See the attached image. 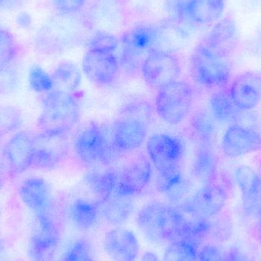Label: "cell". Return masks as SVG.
Wrapping results in <instances>:
<instances>
[{
	"label": "cell",
	"mask_w": 261,
	"mask_h": 261,
	"mask_svg": "<svg viewBox=\"0 0 261 261\" xmlns=\"http://www.w3.org/2000/svg\"><path fill=\"white\" fill-rule=\"evenodd\" d=\"M137 225L144 237L154 244L179 240L182 231L177 208L161 202H151L138 211Z\"/></svg>",
	"instance_id": "1"
},
{
	"label": "cell",
	"mask_w": 261,
	"mask_h": 261,
	"mask_svg": "<svg viewBox=\"0 0 261 261\" xmlns=\"http://www.w3.org/2000/svg\"><path fill=\"white\" fill-rule=\"evenodd\" d=\"M151 120V110L146 102L125 106L113 125L111 139L122 153L139 148L145 141Z\"/></svg>",
	"instance_id": "2"
},
{
	"label": "cell",
	"mask_w": 261,
	"mask_h": 261,
	"mask_svg": "<svg viewBox=\"0 0 261 261\" xmlns=\"http://www.w3.org/2000/svg\"><path fill=\"white\" fill-rule=\"evenodd\" d=\"M81 109L71 93L53 90L45 93L38 126L41 132L67 135L80 120Z\"/></svg>",
	"instance_id": "3"
},
{
	"label": "cell",
	"mask_w": 261,
	"mask_h": 261,
	"mask_svg": "<svg viewBox=\"0 0 261 261\" xmlns=\"http://www.w3.org/2000/svg\"><path fill=\"white\" fill-rule=\"evenodd\" d=\"M86 32L85 23L76 15L60 14L41 29L37 47L47 55L60 54L82 41Z\"/></svg>",
	"instance_id": "4"
},
{
	"label": "cell",
	"mask_w": 261,
	"mask_h": 261,
	"mask_svg": "<svg viewBox=\"0 0 261 261\" xmlns=\"http://www.w3.org/2000/svg\"><path fill=\"white\" fill-rule=\"evenodd\" d=\"M73 147L78 159L88 165H110L121 153L113 145L111 137L109 138L105 130L95 122L78 132Z\"/></svg>",
	"instance_id": "5"
},
{
	"label": "cell",
	"mask_w": 261,
	"mask_h": 261,
	"mask_svg": "<svg viewBox=\"0 0 261 261\" xmlns=\"http://www.w3.org/2000/svg\"><path fill=\"white\" fill-rule=\"evenodd\" d=\"M190 70L193 81L205 88H225L231 80L228 59L213 53L201 43L190 56Z\"/></svg>",
	"instance_id": "6"
},
{
	"label": "cell",
	"mask_w": 261,
	"mask_h": 261,
	"mask_svg": "<svg viewBox=\"0 0 261 261\" xmlns=\"http://www.w3.org/2000/svg\"><path fill=\"white\" fill-rule=\"evenodd\" d=\"M193 89L188 83L176 81L158 90L155 107L162 120L172 125L181 123L191 112Z\"/></svg>",
	"instance_id": "7"
},
{
	"label": "cell",
	"mask_w": 261,
	"mask_h": 261,
	"mask_svg": "<svg viewBox=\"0 0 261 261\" xmlns=\"http://www.w3.org/2000/svg\"><path fill=\"white\" fill-rule=\"evenodd\" d=\"M61 230L55 208L35 215L28 254L31 261H51L56 254Z\"/></svg>",
	"instance_id": "8"
},
{
	"label": "cell",
	"mask_w": 261,
	"mask_h": 261,
	"mask_svg": "<svg viewBox=\"0 0 261 261\" xmlns=\"http://www.w3.org/2000/svg\"><path fill=\"white\" fill-rule=\"evenodd\" d=\"M141 73L149 87L159 90L178 81L181 73L180 61L170 50L155 47L144 59Z\"/></svg>",
	"instance_id": "9"
},
{
	"label": "cell",
	"mask_w": 261,
	"mask_h": 261,
	"mask_svg": "<svg viewBox=\"0 0 261 261\" xmlns=\"http://www.w3.org/2000/svg\"><path fill=\"white\" fill-rule=\"evenodd\" d=\"M70 151L67 135L41 132L34 135L33 166L40 170H53L59 167Z\"/></svg>",
	"instance_id": "10"
},
{
	"label": "cell",
	"mask_w": 261,
	"mask_h": 261,
	"mask_svg": "<svg viewBox=\"0 0 261 261\" xmlns=\"http://www.w3.org/2000/svg\"><path fill=\"white\" fill-rule=\"evenodd\" d=\"M146 150L152 166L158 172L179 167L184 155L182 141L168 134H154L146 142Z\"/></svg>",
	"instance_id": "11"
},
{
	"label": "cell",
	"mask_w": 261,
	"mask_h": 261,
	"mask_svg": "<svg viewBox=\"0 0 261 261\" xmlns=\"http://www.w3.org/2000/svg\"><path fill=\"white\" fill-rule=\"evenodd\" d=\"M153 168L150 160L144 155H138L128 161L118 176L114 194L132 198L142 193L150 184Z\"/></svg>",
	"instance_id": "12"
},
{
	"label": "cell",
	"mask_w": 261,
	"mask_h": 261,
	"mask_svg": "<svg viewBox=\"0 0 261 261\" xmlns=\"http://www.w3.org/2000/svg\"><path fill=\"white\" fill-rule=\"evenodd\" d=\"M34 135L25 130H18L3 145V159L9 173L21 174L32 168Z\"/></svg>",
	"instance_id": "13"
},
{
	"label": "cell",
	"mask_w": 261,
	"mask_h": 261,
	"mask_svg": "<svg viewBox=\"0 0 261 261\" xmlns=\"http://www.w3.org/2000/svg\"><path fill=\"white\" fill-rule=\"evenodd\" d=\"M83 72L96 85L106 87L113 84L119 74V58L113 52L87 50L82 62Z\"/></svg>",
	"instance_id": "14"
},
{
	"label": "cell",
	"mask_w": 261,
	"mask_h": 261,
	"mask_svg": "<svg viewBox=\"0 0 261 261\" xmlns=\"http://www.w3.org/2000/svg\"><path fill=\"white\" fill-rule=\"evenodd\" d=\"M239 41L237 24L232 18L226 17L215 23L201 44L216 55L228 59L234 53Z\"/></svg>",
	"instance_id": "15"
},
{
	"label": "cell",
	"mask_w": 261,
	"mask_h": 261,
	"mask_svg": "<svg viewBox=\"0 0 261 261\" xmlns=\"http://www.w3.org/2000/svg\"><path fill=\"white\" fill-rule=\"evenodd\" d=\"M104 251L113 261H136L139 256L140 244L132 230L117 227L106 233Z\"/></svg>",
	"instance_id": "16"
},
{
	"label": "cell",
	"mask_w": 261,
	"mask_h": 261,
	"mask_svg": "<svg viewBox=\"0 0 261 261\" xmlns=\"http://www.w3.org/2000/svg\"><path fill=\"white\" fill-rule=\"evenodd\" d=\"M260 149V134L242 125H231L222 138V152L225 156L229 158L244 156Z\"/></svg>",
	"instance_id": "17"
},
{
	"label": "cell",
	"mask_w": 261,
	"mask_h": 261,
	"mask_svg": "<svg viewBox=\"0 0 261 261\" xmlns=\"http://www.w3.org/2000/svg\"><path fill=\"white\" fill-rule=\"evenodd\" d=\"M18 196L34 215L54 210L51 189L48 182L39 176L24 179L18 189Z\"/></svg>",
	"instance_id": "18"
},
{
	"label": "cell",
	"mask_w": 261,
	"mask_h": 261,
	"mask_svg": "<svg viewBox=\"0 0 261 261\" xmlns=\"http://www.w3.org/2000/svg\"><path fill=\"white\" fill-rule=\"evenodd\" d=\"M230 96L240 111H249L261 101V75L245 73L239 75L231 83Z\"/></svg>",
	"instance_id": "19"
},
{
	"label": "cell",
	"mask_w": 261,
	"mask_h": 261,
	"mask_svg": "<svg viewBox=\"0 0 261 261\" xmlns=\"http://www.w3.org/2000/svg\"><path fill=\"white\" fill-rule=\"evenodd\" d=\"M236 180L242 193L245 213L256 218L261 208V179L248 166L242 165L236 171Z\"/></svg>",
	"instance_id": "20"
},
{
	"label": "cell",
	"mask_w": 261,
	"mask_h": 261,
	"mask_svg": "<svg viewBox=\"0 0 261 261\" xmlns=\"http://www.w3.org/2000/svg\"><path fill=\"white\" fill-rule=\"evenodd\" d=\"M227 197L228 195L225 189L213 182L203 185L187 202L196 211L211 219L222 211L226 203Z\"/></svg>",
	"instance_id": "21"
},
{
	"label": "cell",
	"mask_w": 261,
	"mask_h": 261,
	"mask_svg": "<svg viewBox=\"0 0 261 261\" xmlns=\"http://www.w3.org/2000/svg\"><path fill=\"white\" fill-rule=\"evenodd\" d=\"M225 8V0H186L182 16L195 24H213L221 19Z\"/></svg>",
	"instance_id": "22"
},
{
	"label": "cell",
	"mask_w": 261,
	"mask_h": 261,
	"mask_svg": "<svg viewBox=\"0 0 261 261\" xmlns=\"http://www.w3.org/2000/svg\"><path fill=\"white\" fill-rule=\"evenodd\" d=\"M119 172L112 167L94 169L84 176V180L89 190L96 198V202L102 205L116 191Z\"/></svg>",
	"instance_id": "23"
},
{
	"label": "cell",
	"mask_w": 261,
	"mask_h": 261,
	"mask_svg": "<svg viewBox=\"0 0 261 261\" xmlns=\"http://www.w3.org/2000/svg\"><path fill=\"white\" fill-rule=\"evenodd\" d=\"M179 167L158 172L156 190L173 204L180 202L190 190V182Z\"/></svg>",
	"instance_id": "24"
},
{
	"label": "cell",
	"mask_w": 261,
	"mask_h": 261,
	"mask_svg": "<svg viewBox=\"0 0 261 261\" xmlns=\"http://www.w3.org/2000/svg\"><path fill=\"white\" fill-rule=\"evenodd\" d=\"M99 202L76 199L69 207V218L75 228L80 231H87L96 226L100 216Z\"/></svg>",
	"instance_id": "25"
},
{
	"label": "cell",
	"mask_w": 261,
	"mask_h": 261,
	"mask_svg": "<svg viewBox=\"0 0 261 261\" xmlns=\"http://www.w3.org/2000/svg\"><path fill=\"white\" fill-rule=\"evenodd\" d=\"M218 161L212 147H198L191 164L193 177L203 185L215 182Z\"/></svg>",
	"instance_id": "26"
},
{
	"label": "cell",
	"mask_w": 261,
	"mask_h": 261,
	"mask_svg": "<svg viewBox=\"0 0 261 261\" xmlns=\"http://www.w3.org/2000/svg\"><path fill=\"white\" fill-rule=\"evenodd\" d=\"M122 47L148 54L158 44V27L149 24L135 26L121 38Z\"/></svg>",
	"instance_id": "27"
},
{
	"label": "cell",
	"mask_w": 261,
	"mask_h": 261,
	"mask_svg": "<svg viewBox=\"0 0 261 261\" xmlns=\"http://www.w3.org/2000/svg\"><path fill=\"white\" fill-rule=\"evenodd\" d=\"M189 135L198 147H212L215 137L213 117L205 111L199 110L190 116L188 122Z\"/></svg>",
	"instance_id": "28"
},
{
	"label": "cell",
	"mask_w": 261,
	"mask_h": 261,
	"mask_svg": "<svg viewBox=\"0 0 261 261\" xmlns=\"http://www.w3.org/2000/svg\"><path fill=\"white\" fill-rule=\"evenodd\" d=\"M101 213L107 223L115 227H120L132 216L134 203L132 198L113 194L102 204Z\"/></svg>",
	"instance_id": "29"
},
{
	"label": "cell",
	"mask_w": 261,
	"mask_h": 261,
	"mask_svg": "<svg viewBox=\"0 0 261 261\" xmlns=\"http://www.w3.org/2000/svg\"><path fill=\"white\" fill-rule=\"evenodd\" d=\"M210 110L215 119L225 123H231L239 119L240 110L234 105L228 90L219 89L212 94Z\"/></svg>",
	"instance_id": "30"
},
{
	"label": "cell",
	"mask_w": 261,
	"mask_h": 261,
	"mask_svg": "<svg viewBox=\"0 0 261 261\" xmlns=\"http://www.w3.org/2000/svg\"><path fill=\"white\" fill-rule=\"evenodd\" d=\"M90 12L93 23L106 29L110 26L114 27L120 22L122 10L117 0H95Z\"/></svg>",
	"instance_id": "31"
},
{
	"label": "cell",
	"mask_w": 261,
	"mask_h": 261,
	"mask_svg": "<svg viewBox=\"0 0 261 261\" xmlns=\"http://www.w3.org/2000/svg\"><path fill=\"white\" fill-rule=\"evenodd\" d=\"M55 90L72 93L81 85L82 75L76 64L70 61L60 63L51 74Z\"/></svg>",
	"instance_id": "32"
},
{
	"label": "cell",
	"mask_w": 261,
	"mask_h": 261,
	"mask_svg": "<svg viewBox=\"0 0 261 261\" xmlns=\"http://www.w3.org/2000/svg\"><path fill=\"white\" fill-rule=\"evenodd\" d=\"M163 261H198V248L184 240L174 241L166 248Z\"/></svg>",
	"instance_id": "33"
},
{
	"label": "cell",
	"mask_w": 261,
	"mask_h": 261,
	"mask_svg": "<svg viewBox=\"0 0 261 261\" xmlns=\"http://www.w3.org/2000/svg\"><path fill=\"white\" fill-rule=\"evenodd\" d=\"M22 124V114L19 110L12 106H0V138L18 132Z\"/></svg>",
	"instance_id": "34"
},
{
	"label": "cell",
	"mask_w": 261,
	"mask_h": 261,
	"mask_svg": "<svg viewBox=\"0 0 261 261\" xmlns=\"http://www.w3.org/2000/svg\"><path fill=\"white\" fill-rule=\"evenodd\" d=\"M18 55V45L13 35L0 28V70L13 64Z\"/></svg>",
	"instance_id": "35"
},
{
	"label": "cell",
	"mask_w": 261,
	"mask_h": 261,
	"mask_svg": "<svg viewBox=\"0 0 261 261\" xmlns=\"http://www.w3.org/2000/svg\"><path fill=\"white\" fill-rule=\"evenodd\" d=\"M29 83L31 89L36 93L45 94L55 90L51 75L38 65L32 66L29 70Z\"/></svg>",
	"instance_id": "36"
},
{
	"label": "cell",
	"mask_w": 261,
	"mask_h": 261,
	"mask_svg": "<svg viewBox=\"0 0 261 261\" xmlns=\"http://www.w3.org/2000/svg\"><path fill=\"white\" fill-rule=\"evenodd\" d=\"M119 42V38L113 34L106 30H99L95 32L87 41V49L114 53Z\"/></svg>",
	"instance_id": "37"
},
{
	"label": "cell",
	"mask_w": 261,
	"mask_h": 261,
	"mask_svg": "<svg viewBox=\"0 0 261 261\" xmlns=\"http://www.w3.org/2000/svg\"><path fill=\"white\" fill-rule=\"evenodd\" d=\"M62 261H94L90 242L84 239L73 242L63 254Z\"/></svg>",
	"instance_id": "38"
},
{
	"label": "cell",
	"mask_w": 261,
	"mask_h": 261,
	"mask_svg": "<svg viewBox=\"0 0 261 261\" xmlns=\"http://www.w3.org/2000/svg\"><path fill=\"white\" fill-rule=\"evenodd\" d=\"M211 232L215 239L219 242H227L231 239L233 233V223L231 218L220 215L211 218Z\"/></svg>",
	"instance_id": "39"
},
{
	"label": "cell",
	"mask_w": 261,
	"mask_h": 261,
	"mask_svg": "<svg viewBox=\"0 0 261 261\" xmlns=\"http://www.w3.org/2000/svg\"><path fill=\"white\" fill-rule=\"evenodd\" d=\"M20 76L18 70L10 65L0 70V95H10L18 88Z\"/></svg>",
	"instance_id": "40"
},
{
	"label": "cell",
	"mask_w": 261,
	"mask_h": 261,
	"mask_svg": "<svg viewBox=\"0 0 261 261\" xmlns=\"http://www.w3.org/2000/svg\"><path fill=\"white\" fill-rule=\"evenodd\" d=\"M53 3L60 14L76 15L85 6L87 0H53Z\"/></svg>",
	"instance_id": "41"
},
{
	"label": "cell",
	"mask_w": 261,
	"mask_h": 261,
	"mask_svg": "<svg viewBox=\"0 0 261 261\" xmlns=\"http://www.w3.org/2000/svg\"><path fill=\"white\" fill-rule=\"evenodd\" d=\"M225 254L216 245H205L198 252V261H224Z\"/></svg>",
	"instance_id": "42"
},
{
	"label": "cell",
	"mask_w": 261,
	"mask_h": 261,
	"mask_svg": "<svg viewBox=\"0 0 261 261\" xmlns=\"http://www.w3.org/2000/svg\"><path fill=\"white\" fill-rule=\"evenodd\" d=\"M224 261H251L249 257L238 248H231L225 253Z\"/></svg>",
	"instance_id": "43"
},
{
	"label": "cell",
	"mask_w": 261,
	"mask_h": 261,
	"mask_svg": "<svg viewBox=\"0 0 261 261\" xmlns=\"http://www.w3.org/2000/svg\"><path fill=\"white\" fill-rule=\"evenodd\" d=\"M3 146L0 143V191L6 182V171L8 170L3 159Z\"/></svg>",
	"instance_id": "44"
},
{
	"label": "cell",
	"mask_w": 261,
	"mask_h": 261,
	"mask_svg": "<svg viewBox=\"0 0 261 261\" xmlns=\"http://www.w3.org/2000/svg\"><path fill=\"white\" fill-rule=\"evenodd\" d=\"M17 23L18 25L22 28H28L31 25L32 23V18H31L30 15L26 13V12H22L20 13L17 16Z\"/></svg>",
	"instance_id": "45"
},
{
	"label": "cell",
	"mask_w": 261,
	"mask_h": 261,
	"mask_svg": "<svg viewBox=\"0 0 261 261\" xmlns=\"http://www.w3.org/2000/svg\"><path fill=\"white\" fill-rule=\"evenodd\" d=\"M21 0H0V9H12L16 7Z\"/></svg>",
	"instance_id": "46"
},
{
	"label": "cell",
	"mask_w": 261,
	"mask_h": 261,
	"mask_svg": "<svg viewBox=\"0 0 261 261\" xmlns=\"http://www.w3.org/2000/svg\"><path fill=\"white\" fill-rule=\"evenodd\" d=\"M139 261H161V260L155 253L146 251L141 255Z\"/></svg>",
	"instance_id": "47"
},
{
	"label": "cell",
	"mask_w": 261,
	"mask_h": 261,
	"mask_svg": "<svg viewBox=\"0 0 261 261\" xmlns=\"http://www.w3.org/2000/svg\"><path fill=\"white\" fill-rule=\"evenodd\" d=\"M0 261H6V248L3 245V241L0 239Z\"/></svg>",
	"instance_id": "48"
},
{
	"label": "cell",
	"mask_w": 261,
	"mask_h": 261,
	"mask_svg": "<svg viewBox=\"0 0 261 261\" xmlns=\"http://www.w3.org/2000/svg\"><path fill=\"white\" fill-rule=\"evenodd\" d=\"M255 232L256 237H257V240L261 243V220L257 221V225L255 227Z\"/></svg>",
	"instance_id": "49"
}]
</instances>
